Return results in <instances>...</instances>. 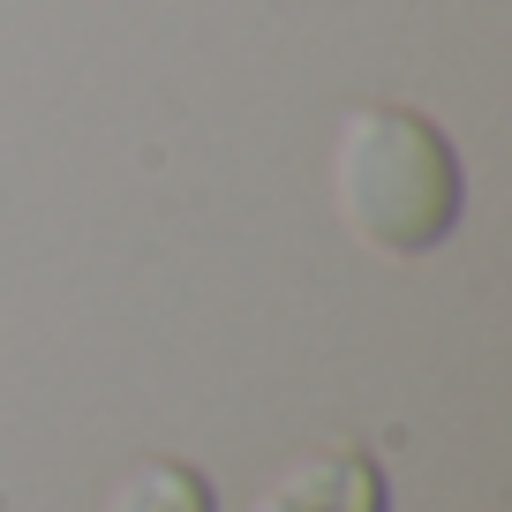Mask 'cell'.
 Wrapping results in <instances>:
<instances>
[{
    "label": "cell",
    "mask_w": 512,
    "mask_h": 512,
    "mask_svg": "<svg viewBox=\"0 0 512 512\" xmlns=\"http://www.w3.org/2000/svg\"><path fill=\"white\" fill-rule=\"evenodd\" d=\"M347 226L384 256H422L460 226V159L445 128L407 106H354L332 151Z\"/></svg>",
    "instance_id": "1"
},
{
    "label": "cell",
    "mask_w": 512,
    "mask_h": 512,
    "mask_svg": "<svg viewBox=\"0 0 512 512\" xmlns=\"http://www.w3.org/2000/svg\"><path fill=\"white\" fill-rule=\"evenodd\" d=\"M384 505H392L384 467L362 445H324L309 460H294L272 490H256L249 512H384Z\"/></svg>",
    "instance_id": "2"
},
{
    "label": "cell",
    "mask_w": 512,
    "mask_h": 512,
    "mask_svg": "<svg viewBox=\"0 0 512 512\" xmlns=\"http://www.w3.org/2000/svg\"><path fill=\"white\" fill-rule=\"evenodd\" d=\"M106 512H219V490L189 460H144L113 482Z\"/></svg>",
    "instance_id": "3"
}]
</instances>
